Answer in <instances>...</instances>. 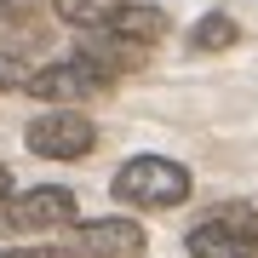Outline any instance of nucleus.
Instances as JSON below:
<instances>
[{
  "mask_svg": "<svg viewBox=\"0 0 258 258\" xmlns=\"http://www.w3.org/2000/svg\"><path fill=\"white\" fill-rule=\"evenodd\" d=\"M109 189L126 207H178L189 195V172L178 161H166V155H132V161H120Z\"/></svg>",
  "mask_w": 258,
  "mask_h": 258,
  "instance_id": "obj_1",
  "label": "nucleus"
},
{
  "mask_svg": "<svg viewBox=\"0 0 258 258\" xmlns=\"http://www.w3.org/2000/svg\"><path fill=\"white\" fill-rule=\"evenodd\" d=\"M189 258H258V212L247 201L212 207V218L189 230Z\"/></svg>",
  "mask_w": 258,
  "mask_h": 258,
  "instance_id": "obj_2",
  "label": "nucleus"
},
{
  "mask_svg": "<svg viewBox=\"0 0 258 258\" xmlns=\"http://www.w3.org/2000/svg\"><path fill=\"white\" fill-rule=\"evenodd\" d=\"M75 224V195L57 189V184H40V189H23L0 207V230H18V235H40V230H63Z\"/></svg>",
  "mask_w": 258,
  "mask_h": 258,
  "instance_id": "obj_3",
  "label": "nucleus"
},
{
  "mask_svg": "<svg viewBox=\"0 0 258 258\" xmlns=\"http://www.w3.org/2000/svg\"><path fill=\"white\" fill-rule=\"evenodd\" d=\"M23 138H29L35 155H46V161H75V155H86V149L98 144V126L81 109H46L40 120H29Z\"/></svg>",
  "mask_w": 258,
  "mask_h": 258,
  "instance_id": "obj_4",
  "label": "nucleus"
},
{
  "mask_svg": "<svg viewBox=\"0 0 258 258\" xmlns=\"http://www.w3.org/2000/svg\"><path fill=\"white\" fill-rule=\"evenodd\" d=\"M109 86V75H98L86 57H69V63H46L40 75H29V86L23 92H35V98H46V103H75V98H92Z\"/></svg>",
  "mask_w": 258,
  "mask_h": 258,
  "instance_id": "obj_5",
  "label": "nucleus"
},
{
  "mask_svg": "<svg viewBox=\"0 0 258 258\" xmlns=\"http://www.w3.org/2000/svg\"><path fill=\"white\" fill-rule=\"evenodd\" d=\"M81 247L92 258H144L149 235L138 218H86L81 224Z\"/></svg>",
  "mask_w": 258,
  "mask_h": 258,
  "instance_id": "obj_6",
  "label": "nucleus"
},
{
  "mask_svg": "<svg viewBox=\"0 0 258 258\" xmlns=\"http://www.w3.org/2000/svg\"><path fill=\"white\" fill-rule=\"evenodd\" d=\"M103 35H115L120 46H138V52H149L155 40L166 35V12L161 6H120L109 23H103Z\"/></svg>",
  "mask_w": 258,
  "mask_h": 258,
  "instance_id": "obj_7",
  "label": "nucleus"
},
{
  "mask_svg": "<svg viewBox=\"0 0 258 258\" xmlns=\"http://www.w3.org/2000/svg\"><path fill=\"white\" fill-rule=\"evenodd\" d=\"M52 6H57V18L75 23V29H103L126 0H52Z\"/></svg>",
  "mask_w": 258,
  "mask_h": 258,
  "instance_id": "obj_8",
  "label": "nucleus"
},
{
  "mask_svg": "<svg viewBox=\"0 0 258 258\" xmlns=\"http://www.w3.org/2000/svg\"><path fill=\"white\" fill-rule=\"evenodd\" d=\"M235 35H241V23L224 18V12H212V18H201L189 29V46L195 52H224V46H235Z\"/></svg>",
  "mask_w": 258,
  "mask_h": 258,
  "instance_id": "obj_9",
  "label": "nucleus"
},
{
  "mask_svg": "<svg viewBox=\"0 0 258 258\" xmlns=\"http://www.w3.org/2000/svg\"><path fill=\"white\" fill-rule=\"evenodd\" d=\"M29 69L23 57H12V52H0V92H18V86H29Z\"/></svg>",
  "mask_w": 258,
  "mask_h": 258,
  "instance_id": "obj_10",
  "label": "nucleus"
},
{
  "mask_svg": "<svg viewBox=\"0 0 258 258\" xmlns=\"http://www.w3.org/2000/svg\"><path fill=\"white\" fill-rule=\"evenodd\" d=\"M46 0H0V18H12V23H23L29 12H40Z\"/></svg>",
  "mask_w": 258,
  "mask_h": 258,
  "instance_id": "obj_11",
  "label": "nucleus"
},
{
  "mask_svg": "<svg viewBox=\"0 0 258 258\" xmlns=\"http://www.w3.org/2000/svg\"><path fill=\"white\" fill-rule=\"evenodd\" d=\"M0 258H75V252H63V247H6Z\"/></svg>",
  "mask_w": 258,
  "mask_h": 258,
  "instance_id": "obj_12",
  "label": "nucleus"
},
{
  "mask_svg": "<svg viewBox=\"0 0 258 258\" xmlns=\"http://www.w3.org/2000/svg\"><path fill=\"white\" fill-rule=\"evenodd\" d=\"M6 184H12V172H6V166H0V195H6Z\"/></svg>",
  "mask_w": 258,
  "mask_h": 258,
  "instance_id": "obj_13",
  "label": "nucleus"
}]
</instances>
